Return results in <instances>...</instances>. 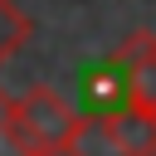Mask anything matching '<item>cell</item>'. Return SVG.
Masks as SVG:
<instances>
[{"instance_id": "cell-2", "label": "cell", "mask_w": 156, "mask_h": 156, "mask_svg": "<svg viewBox=\"0 0 156 156\" xmlns=\"http://www.w3.org/2000/svg\"><path fill=\"white\" fill-rule=\"evenodd\" d=\"M107 63L117 68V83H122L127 102L156 107V34L151 29H136L132 39H122V49Z\"/></svg>"}, {"instance_id": "cell-3", "label": "cell", "mask_w": 156, "mask_h": 156, "mask_svg": "<svg viewBox=\"0 0 156 156\" xmlns=\"http://www.w3.org/2000/svg\"><path fill=\"white\" fill-rule=\"evenodd\" d=\"M107 122H112V132L122 136V146L132 156H156V107H141V102L122 98L107 112Z\"/></svg>"}, {"instance_id": "cell-5", "label": "cell", "mask_w": 156, "mask_h": 156, "mask_svg": "<svg viewBox=\"0 0 156 156\" xmlns=\"http://www.w3.org/2000/svg\"><path fill=\"white\" fill-rule=\"evenodd\" d=\"M34 39V20L20 10V0H0V63H10Z\"/></svg>"}, {"instance_id": "cell-6", "label": "cell", "mask_w": 156, "mask_h": 156, "mask_svg": "<svg viewBox=\"0 0 156 156\" xmlns=\"http://www.w3.org/2000/svg\"><path fill=\"white\" fill-rule=\"evenodd\" d=\"M0 156H29L15 132V98L10 93H0Z\"/></svg>"}, {"instance_id": "cell-1", "label": "cell", "mask_w": 156, "mask_h": 156, "mask_svg": "<svg viewBox=\"0 0 156 156\" xmlns=\"http://www.w3.org/2000/svg\"><path fill=\"white\" fill-rule=\"evenodd\" d=\"M78 112L54 93V88H29L24 98H15V132L24 141L29 156H68L73 136H78Z\"/></svg>"}, {"instance_id": "cell-4", "label": "cell", "mask_w": 156, "mask_h": 156, "mask_svg": "<svg viewBox=\"0 0 156 156\" xmlns=\"http://www.w3.org/2000/svg\"><path fill=\"white\" fill-rule=\"evenodd\" d=\"M68 156H132V151H127L122 136L112 132L107 112H98V117H83V122H78V136H73V151H68Z\"/></svg>"}]
</instances>
